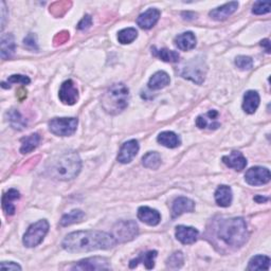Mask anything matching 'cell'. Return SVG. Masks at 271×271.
I'll return each instance as SVG.
<instances>
[{
    "label": "cell",
    "instance_id": "6da1fadb",
    "mask_svg": "<svg viewBox=\"0 0 271 271\" xmlns=\"http://www.w3.org/2000/svg\"><path fill=\"white\" fill-rule=\"evenodd\" d=\"M117 244L114 236L102 231H77L68 234L62 243L68 252L107 250Z\"/></svg>",
    "mask_w": 271,
    "mask_h": 271
},
{
    "label": "cell",
    "instance_id": "7a4b0ae2",
    "mask_svg": "<svg viewBox=\"0 0 271 271\" xmlns=\"http://www.w3.org/2000/svg\"><path fill=\"white\" fill-rule=\"evenodd\" d=\"M214 230L217 239L232 249H239L244 246L249 237L246 221L242 217L221 218Z\"/></svg>",
    "mask_w": 271,
    "mask_h": 271
},
{
    "label": "cell",
    "instance_id": "3957f363",
    "mask_svg": "<svg viewBox=\"0 0 271 271\" xmlns=\"http://www.w3.org/2000/svg\"><path fill=\"white\" fill-rule=\"evenodd\" d=\"M82 162L74 152L65 153L54 158L47 166V172L53 178L59 180H71L81 172Z\"/></svg>",
    "mask_w": 271,
    "mask_h": 271
},
{
    "label": "cell",
    "instance_id": "277c9868",
    "mask_svg": "<svg viewBox=\"0 0 271 271\" xmlns=\"http://www.w3.org/2000/svg\"><path fill=\"white\" fill-rule=\"evenodd\" d=\"M129 90L120 83L112 85L102 98V106L110 115H118L125 110L128 105Z\"/></svg>",
    "mask_w": 271,
    "mask_h": 271
},
{
    "label": "cell",
    "instance_id": "5b68a950",
    "mask_svg": "<svg viewBox=\"0 0 271 271\" xmlns=\"http://www.w3.org/2000/svg\"><path fill=\"white\" fill-rule=\"evenodd\" d=\"M48 231L49 222L46 219H41L33 223L24 235V245L28 248L38 246L44 239V236L47 235Z\"/></svg>",
    "mask_w": 271,
    "mask_h": 271
},
{
    "label": "cell",
    "instance_id": "8992f818",
    "mask_svg": "<svg viewBox=\"0 0 271 271\" xmlns=\"http://www.w3.org/2000/svg\"><path fill=\"white\" fill-rule=\"evenodd\" d=\"M138 224L134 220H121L112 229V236L117 243H126L138 235Z\"/></svg>",
    "mask_w": 271,
    "mask_h": 271
},
{
    "label": "cell",
    "instance_id": "52a82bcc",
    "mask_svg": "<svg viewBox=\"0 0 271 271\" xmlns=\"http://www.w3.org/2000/svg\"><path fill=\"white\" fill-rule=\"evenodd\" d=\"M77 123L75 118H55L49 122V129L55 136L68 137L75 132Z\"/></svg>",
    "mask_w": 271,
    "mask_h": 271
},
{
    "label": "cell",
    "instance_id": "ba28073f",
    "mask_svg": "<svg viewBox=\"0 0 271 271\" xmlns=\"http://www.w3.org/2000/svg\"><path fill=\"white\" fill-rule=\"evenodd\" d=\"M270 171L267 167L254 166L247 171L245 175V180L250 186H263L270 182Z\"/></svg>",
    "mask_w": 271,
    "mask_h": 271
},
{
    "label": "cell",
    "instance_id": "9c48e42d",
    "mask_svg": "<svg viewBox=\"0 0 271 271\" xmlns=\"http://www.w3.org/2000/svg\"><path fill=\"white\" fill-rule=\"evenodd\" d=\"M182 75L185 78H189V80L193 81L194 83L202 84V82L205 81L206 75V68H203V62H199L197 60L195 61L194 59L187 65V67L184 68Z\"/></svg>",
    "mask_w": 271,
    "mask_h": 271
},
{
    "label": "cell",
    "instance_id": "30bf717a",
    "mask_svg": "<svg viewBox=\"0 0 271 271\" xmlns=\"http://www.w3.org/2000/svg\"><path fill=\"white\" fill-rule=\"evenodd\" d=\"M72 270H108L110 269V265L108 259L101 256H95L82 259V261L75 264Z\"/></svg>",
    "mask_w": 271,
    "mask_h": 271
},
{
    "label": "cell",
    "instance_id": "8fae6325",
    "mask_svg": "<svg viewBox=\"0 0 271 271\" xmlns=\"http://www.w3.org/2000/svg\"><path fill=\"white\" fill-rule=\"evenodd\" d=\"M59 97L63 104L74 105L76 103L78 100V92L73 81L68 80L62 84Z\"/></svg>",
    "mask_w": 271,
    "mask_h": 271
},
{
    "label": "cell",
    "instance_id": "7c38bea8",
    "mask_svg": "<svg viewBox=\"0 0 271 271\" xmlns=\"http://www.w3.org/2000/svg\"><path fill=\"white\" fill-rule=\"evenodd\" d=\"M139 152V143L137 140H129L122 145L118 155V161L120 163L126 164L132 161L136 155Z\"/></svg>",
    "mask_w": 271,
    "mask_h": 271
},
{
    "label": "cell",
    "instance_id": "4fadbf2b",
    "mask_svg": "<svg viewBox=\"0 0 271 271\" xmlns=\"http://www.w3.org/2000/svg\"><path fill=\"white\" fill-rule=\"evenodd\" d=\"M218 112L216 110H210L206 115H201L196 119V126L200 129H217L220 127L218 122Z\"/></svg>",
    "mask_w": 271,
    "mask_h": 271
},
{
    "label": "cell",
    "instance_id": "5bb4252c",
    "mask_svg": "<svg viewBox=\"0 0 271 271\" xmlns=\"http://www.w3.org/2000/svg\"><path fill=\"white\" fill-rule=\"evenodd\" d=\"M160 17V11L158 9H149L146 12L142 13L138 19H137V24L141 29L144 30H150L152 29L157 22L159 20Z\"/></svg>",
    "mask_w": 271,
    "mask_h": 271
},
{
    "label": "cell",
    "instance_id": "9a60e30c",
    "mask_svg": "<svg viewBox=\"0 0 271 271\" xmlns=\"http://www.w3.org/2000/svg\"><path fill=\"white\" fill-rule=\"evenodd\" d=\"M195 209V202L187 197H178L174 200L172 207V217L176 218L184 213L193 212Z\"/></svg>",
    "mask_w": 271,
    "mask_h": 271
},
{
    "label": "cell",
    "instance_id": "2e32d148",
    "mask_svg": "<svg viewBox=\"0 0 271 271\" xmlns=\"http://www.w3.org/2000/svg\"><path fill=\"white\" fill-rule=\"evenodd\" d=\"M176 239L184 245L194 244L198 239V231L193 227L178 225L176 227Z\"/></svg>",
    "mask_w": 271,
    "mask_h": 271
},
{
    "label": "cell",
    "instance_id": "e0dca14e",
    "mask_svg": "<svg viewBox=\"0 0 271 271\" xmlns=\"http://www.w3.org/2000/svg\"><path fill=\"white\" fill-rule=\"evenodd\" d=\"M237 8H239V3L232 2V3L225 4V5L221 6V7H218L216 9L212 10L211 12L209 13V15L214 20L222 21V20L227 19L229 16H231L235 12V11L237 10Z\"/></svg>",
    "mask_w": 271,
    "mask_h": 271
},
{
    "label": "cell",
    "instance_id": "ac0fdd59",
    "mask_svg": "<svg viewBox=\"0 0 271 271\" xmlns=\"http://www.w3.org/2000/svg\"><path fill=\"white\" fill-rule=\"evenodd\" d=\"M221 160L228 167L234 168L235 171H242L247 165V159L241 152L237 151H233L229 156H223Z\"/></svg>",
    "mask_w": 271,
    "mask_h": 271
},
{
    "label": "cell",
    "instance_id": "d6986e66",
    "mask_svg": "<svg viewBox=\"0 0 271 271\" xmlns=\"http://www.w3.org/2000/svg\"><path fill=\"white\" fill-rule=\"evenodd\" d=\"M138 218L149 225H157L161 220L160 213L149 207H140L138 210Z\"/></svg>",
    "mask_w": 271,
    "mask_h": 271
},
{
    "label": "cell",
    "instance_id": "ffe728a7",
    "mask_svg": "<svg viewBox=\"0 0 271 271\" xmlns=\"http://www.w3.org/2000/svg\"><path fill=\"white\" fill-rule=\"evenodd\" d=\"M175 44L178 49L183 51H190L196 46V36L193 32H185L179 34L175 38Z\"/></svg>",
    "mask_w": 271,
    "mask_h": 271
},
{
    "label": "cell",
    "instance_id": "44dd1931",
    "mask_svg": "<svg viewBox=\"0 0 271 271\" xmlns=\"http://www.w3.org/2000/svg\"><path fill=\"white\" fill-rule=\"evenodd\" d=\"M259 101H261V99H259L257 92H254V90L247 92L244 96V102H243L244 111L249 115L254 114L259 105Z\"/></svg>",
    "mask_w": 271,
    "mask_h": 271
},
{
    "label": "cell",
    "instance_id": "7402d4cb",
    "mask_svg": "<svg viewBox=\"0 0 271 271\" xmlns=\"http://www.w3.org/2000/svg\"><path fill=\"white\" fill-rule=\"evenodd\" d=\"M20 198L19 192L15 189L9 190L7 193L3 196V209L6 212L7 215H14L15 213V206L13 205V201Z\"/></svg>",
    "mask_w": 271,
    "mask_h": 271
},
{
    "label": "cell",
    "instance_id": "603a6c76",
    "mask_svg": "<svg viewBox=\"0 0 271 271\" xmlns=\"http://www.w3.org/2000/svg\"><path fill=\"white\" fill-rule=\"evenodd\" d=\"M2 59L9 60L12 58L15 53L16 44L14 40V36L12 34H6L2 37Z\"/></svg>",
    "mask_w": 271,
    "mask_h": 271
},
{
    "label": "cell",
    "instance_id": "cb8c5ba5",
    "mask_svg": "<svg viewBox=\"0 0 271 271\" xmlns=\"http://www.w3.org/2000/svg\"><path fill=\"white\" fill-rule=\"evenodd\" d=\"M232 190L228 186H220L215 192V201L219 207H229L232 202Z\"/></svg>",
    "mask_w": 271,
    "mask_h": 271
},
{
    "label": "cell",
    "instance_id": "d4e9b609",
    "mask_svg": "<svg viewBox=\"0 0 271 271\" xmlns=\"http://www.w3.org/2000/svg\"><path fill=\"white\" fill-rule=\"evenodd\" d=\"M157 257V251H149L145 253H141L137 258H133L129 262V268L137 267L140 263H142L146 269H153L155 267V258Z\"/></svg>",
    "mask_w": 271,
    "mask_h": 271
},
{
    "label": "cell",
    "instance_id": "484cf974",
    "mask_svg": "<svg viewBox=\"0 0 271 271\" xmlns=\"http://www.w3.org/2000/svg\"><path fill=\"white\" fill-rule=\"evenodd\" d=\"M157 141L167 149L178 148L182 143L180 138L173 131H163L157 137Z\"/></svg>",
    "mask_w": 271,
    "mask_h": 271
},
{
    "label": "cell",
    "instance_id": "4316f807",
    "mask_svg": "<svg viewBox=\"0 0 271 271\" xmlns=\"http://www.w3.org/2000/svg\"><path fill=\"white\" fill-rule=\"evenodd\" d=\"M169 76L164 71L156 72L149 81V88L152 90H159L166 87L169 84Z\"/></svg>",
    "mask_w": 271,
    "mask_h": 271
},
{
    "label": "cell",
    "instance_id": "83f0119b",
    "mask_svg": "<svg viewBox=\"0 0 271 271\" xmlns=\"http://www.w3.org/2000/svg\"><path fill=\"white\" fill-rule=\"evenodd\" d=\"M40 142V136L38 133H32L21 140L20 153L29 154L35 150Z\"/></svg>",
    "mask_w": 271,
    "mask_h": 271
},
{
    "label": "cell",
    "instance_id": "f1b7e54d",
    "mask_svg": "<svg viewBox=\"0 0 271 271\" xmlns=\"http://www.w3.org/2000/svg\"><path fill=\"white\" fill-rule=\"evenodd\" d=\"M7 117H8V121L11 124V126H12L14 129L21 130L27 126V120L22 117L20 112L16 109H12L8 111Z\"/></svg>",
    "mask_w": 271,
    "mask_h": 271
},
{
    "label": "cell",
    "instance_id": "f546056e",
    "mask_svg": "<svg viewBox=\"0 0 271 271\" xmlns=\"http://www.w3.org/2000/svg\"><path fill=\"white\" fill-rule=\"evenodd\" d=\"M153 54L156 56V58L160 59L163 62L166 63H178L180 55L178 52L173 51V50H168V49H156L155 47L152 49Z\"/></svg>",
    "mask_w": 271,
    "mask_h": 271
},
{
    "label": "cell",
    "instance_id": "4dcf8cb0",
    "mask_svg": "<svg viewBox=\"0 0 271 271\" xmlns=\"http://www.w3.org/2000/svg\"><path fill=\"white\" fill-rule=\"evenodd\" d=\"M269 268L270 258L266 255L253 256L248 265V270H269Z\"/></svg>",
    "mask_w": 271,
    "mask_h": 271
},
{
    "label": "cell",
    "instance_id": "1f68e13d",
    "mask_svg": "<svg viewBox=\"0 0 271 271\" xmlns=\"http://www.w3.org/2000/svg\"><path fill=\"white\" fill-rule=\"evenodd\" d=\"M142 163L146 168L157 169L161 165V156L157 152H149L143 156Z\"/></svg>",
    "mask_w": 271,
    "mask_h": 271
},
{
    "label": "cell",
    "instance_id": "d6a6232c",
    "mask_svg": "<svg viewBox=\"0 0 271 271\" xmlns=\"http://www.w3.org/2000/svg\"><path fill=\"white\" fill-rule=\"evenodd\" d=\"M85 217V213L82 210H72L65 215L61 219V225L63 227H67L72 223L81 221Z\"/></svg>",
    "mask_w": 271,
    "mask_h": 271
},
{
    "label": "cell",
    "instance_id": "836d02e7",
    "mask_svg": "<svg viewBox=\"0 0 271 271\" xmlns=\"http://www.w3.org/2000/svg\"><path fill=\"white\" fill-rule=\"evenodd\" d=\"M137 37H138V31L134 28L123 29L118 33V40L122 44L130 43Z\"/></svg>",
    "mask_w": 271,
    "mask_h": 271
},
{
    "label": "cell",
    "instance_id": "e575fe53",
    "mask_svg": "<svg viewBox=\"0 0 271 271\" xmlns=\"http://www.w3.org/2000/svg\"><path fill=\"white\" fill-rule=\"evenodd\" d=\"M16 83L22 84V85H29L31 83V81L28 76L21 75V74H14V75H11L8 77L7 83L3 82L2 86H3V88H10L11 84H16Z\"/></svg>",
    "mask_w": 271,
    "mask_h": 271
},
{
    "label": "cell",
    "instance_id": "d590c367",
    "mask_svg": "<svg viewBox=\"0 0 271 271\" xmlns=\"http://www.w3.org/2000/svg\"><path fill=\"white\" fill-rule=\"evenodd\" d=\"M166 265L168 268L171 269H178L184 265V254L183 252H175L171 256L168 257Z\"/></svg>",
    "mask_w": 271,
    "mask_h": 271
},
{
    "label": "cell",
    "instance_id": "8d00e7d4",
    "mask_svg": "<svg viewBox=\"0 0 271 271\" xmlns=\"http://www.w3.org/2000/svg\"><path fill=\"white\" fill-rule=\"evenodd\" d=\"M235 65L237 66V68H240L241 70H250L253 67V61L249 56L240 55L235 59Z\"/></svg>",
    "mask_w": 271,
    "mask_h": 271
},
{
    "label": "cell",
    "instance_id": "74e56055",
    "mask_svg": "<svg viewBox=\"0 0 271 271\" xmlns=\"http://www.w3.org/2000/svg\"><path fill=\"white\" fill-rule=\"evenodd\" d=\"M270 12V3L269 2H256L253 6L252 13L255 15H263Z\"/></svg>",
    "mask_w": 271,
    "mask_h": 271
},
{
    "label": "cell",
    "instance_id": "f35d334b",
    "mask_svg": "<svg viewBox=\"0 0 271 271\" xmlns=\"http://www.w3.org/2000/svg\"><path fill=\"white\" fill-rule=\"evenodd\" d=\"M24 43L25 46L29 49H32V50H37V42H36V36L34 35V34H29V35L25 38L24 40Z\"/></svg>",
    "mask_w": 271,
    "mask_h": 271
},
{
    "label": "cell",
    "instance_id": "ab89813d",
    "mask_svg": "<svg viewBox=\"0 0 271 271\" xmlns=\"http://www.w3.org/2000/svg\"><path fill=\"white\" fill-rule=\"evenodd\" d=\"M93 25V18L90 15H86L83 17V19L78 22V25H77V29L78 30H87L89 29L90 27H92Z\"/></svg>",
    "mask_w": 271,
    "mask_h": 271
},
{
    "label": "cell",
    "instance_id": "60d3db41",
    "mask_svg": "<svg viewBox=\"0 0 271 271\" xmlns=\"http://www.w3.org/2000/svg\"><path fill=\"white\" fill-rule=\"evenodd\" d=\"M0 268L6 270H21V267L14 262H3L0 264Z\"/></svg>",
    "mask_w": 271,
    "mask_h": 271
},
{
    "label": "cell",
    "instance_id": "b9f144b4",
    "mask_svg": "<svg viewBox=\"0 0 271 271\" xmlns=\"http://www.w3.org/2000/svg\"><path fill=\"white\" fill-rule=\"evenodd\" d=\"M58 39H59L58 43H64V42H66L68 39H69V33L66 32V31L59 33L58 35H56L54 41H55V40H58Z\"/></svg>",
    "mask_w": 271,
    "mask_h": 271
},
{
    "label": "cell",
    "instance_id": "7bdbcfd3",
    "mask_svg": "<svg viewBox=\"0 0 271 271\" xmlns=\"http://www.w3.org/2000/svg\"><path fill=\"white\" fill-rule=\"evenodd\" d=\"M261 46L266 49L267 53H270V41H269V39H263L261 41Z\"/></svg>",
    "mask_w": 271,
    "mask_h": 271
},
{
    "label": "cell",
    "instance_id": "ee69618b",
    "mask_svg": "<svg viewBox=\"0 0 271 271\" xmlns=\"http://www.w3.org/2000/svg\"><path fill=\"white\" fill-rule=\"evenodd\" d=\"M254 200H255L256 202H258V203H262V202H264V201H267V200H268V197L256 196V197H254Z\"/></svg>",
    "mask_w": 271,
    "mask_h": 271
},
{
    "label": "cell",
    "instance_id": "f6af8a7d",
    "mask_svg": "<svg viewBox=\"0 0 271 271\" xmlns=\"http://www.w3.org/2000/svg\"><path fill=\"white\" fill-rule=\"evenodd\" d=\"M2 7H3V28L2 29H4L5 28V18H6V14H5V11H6V4L3 2L2 3Z\"/></svg>",
    "mask_w": 271,
    "mask_h": 271
}]
</instances>
